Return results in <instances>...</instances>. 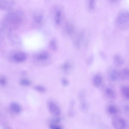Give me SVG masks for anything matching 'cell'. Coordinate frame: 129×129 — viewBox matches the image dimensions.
Segmentation results:
<instances>
[{
  "label": "cell",
  "instance_id": "31",
  "mask_svg": "<svg viewBox=\"0 0 129 129\" xmlns=\"http://www.w3.org/2000/svg\"><path fill=\"white\" fill-rule=\"evenodd\" d=\"M6 83V80L4 78H2L0 79V83L2 85H4Z\"/></svg>",
  "mask_w": 129,
  "mask_h": 129
},
{
  "label": "cell",
  "instance_id": "16",
  "mask_svg": "<svg viewBox=\"0 0 129 129\" xmlns=\"http://www.w3.org/2000/svg\"><path fill=\"white\" fill-rule=\"evenodd\" d=\"M49 57L48 53L45 51L42 52L38 54L37 58L40 60H44L47 59Z\"/></svg>",
  "mask_w": 129,
  "mask_h": 129
},
{
  "label": "cell",
  "instance_id": "30",
  "mask_svg": "<svg viewBox=\"0 0 129 129\" xmlns=\"http://www.w3.org/2000/svg\"><path fill=\"white\" fill-rule=\"evenodd\" d=\"M70 65L67 63L64 64L63 66V68L64 70H68L70 67Z\"/></svg>",
  "mask_w": 129,
  "mask_h": 129
},
{
  "label": "cell",
  "instance_id": "14",
  "mask_svg": "<svg viewBox=\"0 0 129 129\" xmlns=\"http://www.w3.org/2000/svg\"><path fill=\"white\" fill-rule=\"evenodd\" d=\"M113 61L115 64L118 66L122 65L124 62L123 58L118 55H116L114 56Z\"/></svg>",
  "mask_w": 129,
  "mask_h": 129
},
{
  "label": "cell",
  "instance_id": "22",
  "mask_svg": "<svg viewBox=\"0 0 129 129\" xmlns=\"http://www.w3.org/2000/svg\"><path fill=\"white\" fill-rule=\"evenodd\" d=\"M20 84L23 86H27L31 85V82L29 80L27 79H22L20 81Z\"/></svg>",
  "mask_w": 129,
  "mask_h": 129
},
{
  "label": "cell",
  "instance_id": "25",
  "mask_svg": "<svg viewBox=\"0 0 129 129\" xmlns=\"http://www.w3.org/2000/svg\"><path fill=\"white\" fill-rule=\"evenodd\" d=\"M50 46L51 49L55 50L57 49V46L56 41L54 39L51 40L50 43Z\"/></svg>",
  "mask_w": 129,
  "mask_h": 129
},
{
  "label": "cell",
  "instance_id": "10",
  "mask_svg": "<svg viewBox=\"0 0 129 129\" xmlns=\"http://www.w3.org/2000/svg\"><path fill=\"white\" fill-rule=\"evenodd\" d=\"M13 58L16 61L21 62L24 61L26 59V55L23 52H18L15 54L14 55Z\"/></svg>",
  "mask_w": 129,
  "mask_h": 129
},
{
  "label": "cell",
  "instance_id": "15",
  "mask_svg": "<svg viewBox=\"0 0 129 129\" xmlns=\"http://www.w3.org/2000/svg\"><path fill=\"white\" fill-rule=\"evenodd\" d=\"M106 95L109 98L113 99L115 97V92L113 89L110 87H107L105 90Z\"/></svg>",
  "mask_w": 129,
  "mask_h": 129
},
{
  "label": "cell",
  "instance_id": "13",
  "mask_svg": "<svg viewBox=\"0 0 129 129\" xmlns=\"http://www.w3.org/2000/svg\"><path fill=\"white\" fill-rule=\"evenodd\" d=\"M109 76L112 81H115L119 77V72L116 70L113 69L110 72Z\"/></svg>",
  "mask_w": 129,
  "mask_h": 129
},
{
  "label": "cell",
  "instance_id": "17",
  "mask_svg": "<svg viewBox=\"0 0 129 129\" xmlns=\"http://www.w3.org/2000/svg\"><path fill=\"white\" fill-rule=\"evenodd\" d=\"M11 107L12 110L16 113H19L21 111L20 106L17 103H12L11 105Z\"/></svg>",
  "mask_w": 129,
  "mask_h": 129
},
{
  "label": "cell",
  "instance_id": "4",
  "mask_svg": "<svg viewBox=\"0 0 129 129\" xmlns=\"http://www.w3.org/2000/svg\"><path fill=\"white\" fill-rule=\"evenodd\" d=\"M112 123L113 127L117 129H123L126 125V123L124 119L119 116H116L113 118Z\"/></svg>",
  "mask_w": 129,
  "mask_h": 129
},
{
  "label": "cell",
  "instance_id": "8",
  "mask_svg": "<svg viewBox=\"0 0 129 129\" xmlns=\"http://www.w3.org/2000/svg\"><path fill=\"white\" fill-rule=\"evenodd\" d=\"M102 79L101 76L99 75H95L93 78L92 83L93 86L97 88L100 87L102 84Z\"/></svg>",
  "mask_w": 129,
  "mask_h": 129
},
{
  "label": "cell",
  "instance_id": "12",
  "mask_svg": "<svg viewBox=\"0 0 129 129\" xmlns=\"http://www.w3.org/2000/svg\"><path fill=\"white\" fill-rule=\"evenodd\" d=\"M121 93L123 97L127 100H128L129 98V88L127 85H123L121 88Z\"/></svg>",
  "mask_w": 129,
  "mask_h": 129
},
{
  "label": "cell",
  "instance_id": "1",
  "mask_svg": "<svg viewBox=\"0 0 129 129\" xmlns=\"http://www.w3.org/2000/svg\"><path fill=\"white\" fill-rule=\"evenodd\" d=\"M24 17V14L22 11L16 10L8 13L5 16L4 20L10 24L17 25L21 22Z\"/></svg>",
  "mask_w": 129,
  "mask_h": 129
},
{
  "label": "cell",
  "instance_id": "19",
  "mask_svg": "<svg viewBox=\"0 0 129 129\" xmlns=\"http://www.w3.org/2000/svg\"><path fill=\"white\" fill-rule=\"evenodd\" d=\"M107 111L108 113L111 114H115L117 112V110L116 107L112 105H109L108 107Z\"/></svg>",
  "mask_w": 129,
  "mask_h": 129
},
{
  "label": "cell",
  "instance_id": "29",
  "mask_svg": "<svg viewBox=\"0 0 129 129\" xmlns=\"http://www.w3.org/2000/svg\"><path fill=\"white\" fill-rule=\"evenodd\" d=\"M60 121V119L59 117L53 118L51 121V124H56L59 123Z\"/></svg>",
  "mask_w": 129,
  "mask_h": 129
},
{
  "label": "cell",
  "instance_id": "32",
  "mask_svg": "<svg viewBox=\"0 0 129 129\" xmlns=\"http://www.w3.org/2000/svg\"><path fill=\"white\" fill-rule=\"evenodd\" d=\"M124 110L125 111L127 112L128 113L129 111V106L128 105H126L124 106Z\"/></svg>",
  "mask_w": 129,
  "mask_h": 129
},
{
  "label": "cell",
  "instance_id": "28",
  "mask_svg": "<svg viewBox=\"0 0 129 129\" xmlns=\"http://www.w3.org/2000/svg\"><path fill=\"white\" fill-rule=\"evenodd\" d=\"M93 60V56L92 55H91L88 59L87 61V64L90 65L92 62Z\"/></svg>",
  "mask_w": 129,
  "mask_h": 129
},
{
  "label": "cell",
  "instance_id": "21",
  "mask_svg": "<svg viewBox=\"0 0 129 129\" xmlns=\"http://www.w3.org/2000/svg\"><path fill=\"white\" fill-rule=\"evenodd\" d=\"M75 104L74 100H72L70 104V110H69V114L70 116H73L75 115V111L73 109V107Z\"/></svg>",
  "mask_w": 129,
  "mask_h": 129
},
{
  "label": "cell",
  "instance_id": "11",
  "mask_svg": "<svg viewBox=\"0 0 129 129\" xmlns=\"http://www.w3.org/2000/svg\"><path fill=\"white\" fill-rule=\"evenodd\" d=\"M62 17V12L60 10L57 9L55 12L54 20L57 25H59L61 23Z\"/></svg>",
  "mask_w": 129,
  "mask_h": 129
},
{
  "label": "cell",
  "instance_id": "24",
  "mask_svg": "<svg viewBox=\"0 0 129 129\" xmlns=\"http://www.w3.org/2000/svg\"><path fill=\"white\" fill-rule=\"evenodd\" d=\"M67 32L69 34H71L73 31L74 28L73 25L71 24H68L66 26Z\"/></svg>",
  "mask_w": 129,
  "mask_h": 129
},
{
  "label": "cell",
  "instance_id": "20",
  "mask_svg": "<svg viewBox=\"0 0 129 129\" xmlns=\"http://www.w3.org/2000/svg\"><path fill=\"white\" fill-rule=\"evenodd\" d=\"M84 34L83 32L80 33L78 35L75 41L76 45L77 46H80L84 37Z\"/></svg>",
  "mask_w": 129,
  "mask_h": 129
},
{
  "label": "cell",
  "instance_id": "26",
  "mask_svg": "<svg viewBox=\"0 0 129 129\" xmlns=\"http://www.w3.org/2000/svg\"><path fill=\"white\" fill-rule=\"evenodd\" d=\"M62 85L64 86H66L69 84V82L68 80L65 78H63L61 80Z\"/></svg>",
  "mask_w": 129,
  "mask_h": 129
},
{
  "label": "cell",
  "instance_id": "18",
  "mask_svg": "<svg viewBox=\"0 0 129 129\" xmlns=\"http://www.w3.org/2000/svg\"><path fill=\"white\" fill-rule=\"evenodd\" d=\"M34 89L38 92L41 93H44L46 91V88L45 87L42 85H37L34 87Z\"/></svg>",
  "mask_w": 129,
  "mask_h": 129
},
{
  "label": "cell",
  "instance_id": "3",
  "mask_svg": "<svg viewBox=\"0 0 129 129\" xmlns=\"http://www.w3.org/2000/svg\"><path fill=\"white\" fill-rule=\"evenodd\" d=\"M47 107L50 112L53 116H58L61 113L60 108L55 102L50 100L47 103Z\"/></svg>",
  "mask_w": 129,
  "mask_h": 129
},
{
  "label": "cell",
  "instance_id": "33",
  "mask_svg": "<svg viewBox=\"0 0 129 129\" xmlns=\"http://www.w3.org/2000/svg\"><path fill=\"white\" fill-rule=\"evenodd\" d=\"M112 1H116V0H111Z\"/></svg>",
  "mask_w": 129,
  "mask_h": 129
},
{
  "label": "cell",
  "instance_id": "27",
  "mask_svg": "<svg viewBox=\"0 0 129 129\" xmlns=\"http://www.w3.org/2000/svg\"><path fill=\"white\" fill-rule=\"evenodd\" d=\"M50 128L52 129H61L62 127L60 125L55 124H51L49 125Z\"/></svg>",
  "mask_w": 129,
  "mask_h": 129
},
{
  "label": "cell",
  "instance_id": "2",
  "mask_svg": "<svg viewBox=\"0 0 129 129\" xmlns=\"http://www.w3.org/2000/svg\"><path fill=\"white\" fill-rule=\"evenodd\" d=\"M128 12L126 10H122L119 11L116 17L115 22L118 25H124L127 23L129 21Z\"/></svg>",
  "mask_w": 129,
  "mask_h": 129
},
{
  "label": "cell",
  "instance_id": "6",
  "mask_svg": "<svg viewBox=\"0 0 129 129\" xmlns=\"http://www.w3.org/2000/svg\"><path fill=\"white\" fill-rule=\"evenodd\" d=\"M79 108L80 111L83 113H87L89 111L90 106L88 102L84 98L79 100Z\"/></svg>",
  "mask_w": 129,
  "mask_h": 129
},
{
  "label": "cell",
  "instance_id": "9",
  "mask_svg": "<svg viewBox=\"0 0 129 129\" xmlns=\"http://www.w3.org/2000/svg\"><path fill=\"white\" fill-rule=\"evenodd\" d=\"M119 77L124 80H127L129 79V72L128 69H124L119 72Z\"/></svg>",
  "mask_w": 129,
  "mask_h": 129
},
{
  "label": "cell",
  "instance_id": "23",
  "mask_svg": "<svg viewBox=\"0 0 129 129\" xmlns=\"http://www.w3.org/2000/svg\"><path fill=\"white\" fill-rule=\"evenodd\" d=\"M95 0H89L88 8L91 11L93 10L95 8Z\"/></svg>",
  "mask_w": 129,
  "mask_h": 129
},
{
  "label": "cell",
  "instance_id": "7",
  "mask_svg": "<svg viewBox=\"0 0 129 129\" xmlns=\"http://www.w3.org/2000/svg\"><path fill=\"white\" fill-rule=\"evenodd\" d=\"M33 19L35 23L37 24L41 23L43 19L42 13L40 11L35 12L33 14Z\"/></svg>",
  "mask_w": 129,
  "mask_h": 129
},
{
  "label": "cell",
  "instance_id": "5",
  "mask_svg": "<svg viewBox=\"0 0 129 129\" xmlns=\"http://www.w3.org/2000/svg\"><path fill=\"white\" fill-rule=\"evenodd\" d=\"M14 4L12 0H0V9L4 10H10Z\"/></svg>",
  "mask_w": 129,
  "mask_h": 129
}]
</instances>
